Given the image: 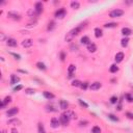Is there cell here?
I'll return each instance as SVG.
<instances>
[{
  "instance_id": "obj_23",
  "label": "cell",
  "mask_w": 133,
  "mask_h": 133,
  "mask_svg": "<svg viewBox=\"0 0 133 133\" xmlns=\"http://www.w3.org/2000/svg\"><path fill=\"white\" fill-rule=\"evenodd\" d=\"M8 124H11V125H21V121L18 120V118H13V120L8 121Z\"/></svg>"
},
{
  "instance_id": "obj_41",
  "label": "cell",
  "mask_w": 133,
  "mask_h": 133,
  "mask_svg": "<svg viewBox=\"0 0 133 133\" xmlns=\"http://www.w3.org/2000/svg\"><path fill=\"white\" fill-rule=\"evenodd\" d=\"M11 54L13 55V56L15 57L16 59H18V60H20V59H21V56H20V55H19V54H16V53H14V52H11Z\"/></svg>"
},
{
  "instance_id": "obj_28",
  "label": "cell",
  "mask_w": 133,
  "mask_h": 133,
  "mask_svg": "<svg viewBox=\"0 0 133 133\" xmlns=\"http://www.w3.org/2000/svg\"><path fill=\"white\" fill-rule=\"evenodd\" d=\"M107 117H108V118H109V120L113 121V122H118V117H115V115H114V114H112V113H109V114H108Z\"/></svg>"
},
{
  "instance_id": "obj_48",
  "label": "cell",
  "mask_w": 133,
  "mask_h": 133,
  "mask_svg": "<svg viewBox=\"0 0 133 133\" xmlns=\"http://www.w3.org/2000/svg\"><path fill=\"white\" fill-rule=\"evenodd\" d=\"M11 133H18V131H17L15 128H14V129H11Z\"/></svg>"
},
{
  "instance_id": "obj_3",
  "label": "cell",
  "mask_w": 133,
  "mask_h": 133,
  "mask_svg": "<svg viewBox=\"0 0 133 133\" xmlns=\"http://www.w3.org/2000/svg\"><path fill=\"white\" fill-rule=\"evenodd\" d=\"M18 112H19V108L18 107H13V108H11V109L8 110L6 115H8V117H14V115H16Z\"/></svg>"
},
{
  "instance_id": "obj_45",
  "label": "cell",
  "mask_w": 133,
  "mask_h": 133,
  "mask_svg": "<svg viewBox=\"0 0 133 133\" xmlns=\"http://www.w3.org/2000/svg\"><path fill=\"white\" fill-rule=\"evenodd\" d=\"M60 59L65 60V53L64 52H60Z\"/></svg>"
},
{
  "instance_id": "obj_36",
  "label": "cell",
  "mask_w": 133,
  "mask_h": 133,
  "mask_svg": "<svg viewBox=\"0 0 133 133\" xmlns=\"http://www.w3.org/2000/svg\"><path fill=\"white\" fill-rule=\"evenodd\" d=\"M78 102H79V104H80V105L82 106V107H84V108H87V107H88V105H87V104H86L85 102H84L83 100H81V99H79V100H78Z\"/></svg>"
},
{
  "instance_id": "obj_4",
  "label": "cell",
  "mask_w": 133,
  "mask_h": 133,
  "mask_svg": "<svg viewBox=\"0 0 133 133\" xmlns=\"http://www.w3.org/2000/svg\"><path fill=\"white\" fill-rule=\"evenodd\" d=\"M20 82V77L17 76L15 74H11V85H15V84L19 83Z\"/></svg>"
},
{
  "instance_id": "obj_43",
  "label": "cell",
  "mask_w": 133,
  "mask_h": 133,
  "mask_svg": "<svg viewBox=\"0 0 133 133\" xmlns=\"http://www.w3.org/2000/svg\"><path fill=\"white\" fill-rule=\"evenodd\" d=\"M0 38H1L2 42L5 40V35H4V33H0Z\"/></svg>"
},
{
  "instance_id": "obj_44",
  "label": "cell",
  "mask_w": 133,
  "mask_h": 133,
  "mask_svg": "<svg viewBox=\"0 0 133 133\" xmlns=\"http://www.w3.org/2000/svg\"><path fill=\"white\" fill-rule=\"evenodd\" d=\"M86 124H87L86 121H81L80 122V126H86Z\"/></svg>"
},
{
  "instance_id": "obj_38",
  "label": "cell",
  "mask_w": 133,
  "mask_h": 133,
  "mask_svg": "<svg viewBox=\"0 0 133 133\" xmlns=\"http://www.w3.org/2000/svg\"><path fill=\"white\" fill-rule=\"evenodd\" d=\"M80 87H81L82 89H83V91H85V89L88 87V82H83V83H81Z\"/></svg>"
},
{
  "instance_id": "obj_40",
  "label": "cell",
  "mask_w": 133,
  "mask_h": 133,
  "mask_svg": "<svg viewBox=\"0 0 133 133\" xmlns=\"http://www.w3.org/2000/svg\"><path fill=\"white\" fill-rule=\"evenodd\" d=\"M126 117H127L128 118H130V120H133V113L132 112H126Z\"/></svg>"
},
{
  "instance_id": "obj_46",
  "label": "cell",
  "mask_w": 133,
  "mask_h": 133,
  "mask_svg": "<svg viewBox=\"0 0 133 133\" xmlns=\"http://www.w3.org/2000/svg\"><path fill=\"white\" fill-rule=\"evenodd\" d=\"M117 109H118V110H122V104H121V102L118 104V106H117Z\"/></svg>"
},
{
  "instance_id": "obj_39",
  "label": "cell",
  "mask_w": 133,
  "mask_h": 133,
  "mask_svg": "<svg viewBox=\"0 0 133 133\" xmlns=\"http://www.w3.org/2000/svg\"><path fill=\"white\" fill-rule=\"evenodd\" d=\"M70 49H71V51H77V50H78V46L76 44H73V45H71Z\"/></svg>"
},
{
  "instance_id": "obj_27",
  "label": "cell",
  "mask_w": 133,
  "mask_h": 133,
  "mask_svg": "<svg viewBox=\"0 0 133 133\" xmlns=\"http://www.w3.org/2000/svg\"><path fill=\"white\" fill-rule=\"evenodd\" d=\"M109 71L111 72V73H117V72L118 71V67L117 66V65H111Z\"/></svg>"
},
{
  "instance_id": "obj_35",
  "label": "cell",
  "mask_w": 133,
  "mask_h": 133,
  "mask_svg": "<svg viewBox=\"0 0 133 133\" xmlns=\"http://www.w3.org/2000/svg\"><path fill=\"white\" fill-rule=\"evenodd\" d=\"M34 89L33 88H26L25 89V93L27 94V95H33V94H34Z\"/></svg>"
},
{
  "instance_id": "obj_24",
  "label": "cell",
  "mask_w": 133,
  "mask_h": 133,
  "mask_svg": "<svg viewBox=\"0 0 133 133\" xmlns=\"http://www.w3.org/2000/svg\"><path fill=\"white\" fill-rule=\"evenodd\" d=\"M71 8H74V9H78L80 8V3L78 1H72L71 2Z\"/></svg>"
},
{
  "instance_id": "obj_12",
  "label": "cell",
  "mask_w": 133,
  "mask_h": 133,
  "mask_svg": "<svg viewBox=\"0 0 133 133\" xmlns=\"http://www.w3.org/2000/svg\"><path fill=\"white\" fill-rule=\"evenodd\" d=\"M8 16L9 17V18L14 19V20H20L21 19V16L19 15V14H17V13H14V11H9V13L8 14Z\"/></svg>"
},
{
  "instance_id": "obj_30",
  "label": "cell",
  "mask_w": 133,
  "mask_h": 133,
  "mask_svg": "<svg viewBox=\"0 0 133 133\" xmlns=\"http://www.w3.org/2000/svg\"><path fill=\"white\" fill-rule=\"evenodd\" d=\"M117 26H118L117 23H106L105 25H104V27H106V28H114V27H117Z\"/></svg>"
},
{
  "instance_id": "obj_7",
  "label": "cell",
  "mask_w": 133,
  "mask_h": 133,
  "mask_svg": "<svg viewBox=\"0 0 133 133\" xmlns=\"http://www.w3.org/2000/svg\"><path fill=\"white\" fill-rule=\"evenodd\" d=\"M34 11L38 15H40L41 13H43V4L42 2H37L35 3V6H34Z\"/></svg>"
},
{
  "instance_id": "obj_11",
  "label": "cell",
  "mask_w": 133,
  "mask_h": 133,
  "mask_svg": "<svg viewBox=\"0 0 133 133\" xmlns=\"http://www.w3.org/2000/svg\"><path fill=\"white\" fill-rule=\"evenodd\" d=\"M101 86H102V84L100 83V82H94V83H91V85H89V88L91 89V91H97V89H99L101 87Z\"/></svg>"
},
{
  "instance_id": "obj_34",
  "label": "cell",
  "mask_w": 133,
  "mask_h": 133,
  "mask_svg": "<svg viewBox=\"0 0 133 133\" xmlns=\"http://www.w3.org/2000/svg\"><path fill=\"white\" fill-rule=\"evenodd\" d=\"M82 82H80L79 80H74L72 82V86H75V87H77V86H80Z\"/></svg>"
},
{
  "instance_id": "obj_2",
  "label": "cell",
  "mask_w": 133,
  "mask_h": 133,
  "mask_svg": "<svg viewBox=\"0 0 133 133\" xmlns=\"http://www.w3.org/2000/svg\"><path fill=\"white\" fill-rule=\"evenodd\" d=\"M59 121H60V124H62L64 126H67L70 122V118H68L65 113H62V114L60 115V118H59Z\"/></svg>"
},
{
  "instance_id": "obj_19",
  "label": "cell",
  "mask_w": 133,
  "mask_h": 133,
  "mask_svg": "<svg viewBox=\"0 0 133 133\" xmlns=\"http://www.w3.org/2000/svg\"><path fill=\"white\" fill-rule=\"evenodd\" d=\"M37 68L38 70H41V71H46L47 70V68H46V66H45V64H43V62H41V61H38V62H37Z\"/></svg>"
},
{
  "instance_id": "obj_29",
  "label": "cell",
  "mask_w": 133,
  "mask_h": 133,
  "mask_svg": "<svg viewBox=\"0 0 133 133\" xmlns=\"http://www.w3.org/2000/svg\"><path fill=\"white\" fill-rule=\"evenodd\" d=\"M54 27H55V22L54 21H50L49 24H48V30L51 31V30L54 29Z\"/></svg>"
},
{
  "instance_id": "obj_21",
  "label": "cell",
  "mask_w": 133,
  "mask_h": 133,
  "mask_svg": "<svg viewBox=\"0 0 133 133\" xmlns=\"http://www.w3.org/2000/svg\"><path fill=\"white\" fill-rule=\"evenodd\" d=\"M103 35V32H102V29H100L99 27L95 28V37L96 38H101Z\"/></svg>"
},
{
  "instance_id": "obj_47",
  "label": "cell",
  "mask_w": 133,
  "mask_h": 133,
  "mask_svg": "<svg viewBox=\"0 0 133 133\" xmlns=\"http://www.w3.org/2000/svg\"><path fill=\"white\" fill-rule=\"evenodd\" d=\"M20 73H24V74H27V71H24V70H19Z\"/></svg>"
},
{
  "instance_id": "obj_8",
  "label": "cell",
  "mask_w": 133,
  "mask_h": 133,
  "mask_svg": "<svg viewBox=\"0 0 133 133\" xmlns=\"http://www.w3.org/2000/svg\"><path fill=\"white\" fill-rule=\"evenodd\" d=\"M59 124H60V121L56 118H51V127L52 128H58L59 127Z\"/></svg>"
},
{
  "instance_id": "obj_33",
  "label": "cell",
  "mask_w": 133,
  "mask_h": 133,
  "mask_svg": "<svg viewBox=\"0 0 133 133\" xmlns=\"http://www.w3.org/2000/svg\"><path fill=\"white\" fill-rule=\"evenodd\" d=\"M91 132L93 133H101V128L98 127V126H95V127H93V129H91Z\"/></svg>"
},
{
  "instance_id": "obj_37",
  "label": "cell",
  "mask_w": 133,
  "mask_h": 133,
  "mask_svg": "<svg viewBox=\"0 0 133 133\" xmlns=\"http://www.w3.org/2000/svg\"><path fill=\"white\" fill-rule=\"evenodd\" d=\"M125 97H126V99H127L128 102H130V103L133 102V97L130 95V94H126V96H125Z\"/></svg>"
},
{
  "instance_id": "obj_14",
  "label": "cell",
  "mask_w": 133,
  "mask_h": 133,
  "mask_svg": "<svg viewBox=\"0 0 133 133\" xmlns=\"http://www.w3.org/2000/svg\"><path fill=\"white\" fill-rule=\"evenodd\" d=\"M115 61L117 62H122L123 59H124V53L123 52H118L115 54Z\"/></svg>"
},
{
  "instance_id": "obj_32",
  "label": "cell",
  "mask_w": 133,
  "mask_h": 133,
  "mask_svg": "<svg viewBox=\"0 0 133 133\" xmlns=\"http://www.w3.org/2000/svg\"><path fill=\"white\" fill-rule=\"evenodd\" d=\"M73 38H74L73 35H72L71 33L69 32V33H67V35H66V38H65V40H66V42H71V41L73 40Z\"/></svg>"
},
{
  "instance_id": "obj_22",
  "label": "cell",
  "mask_w": 133,
  "mask_h": 133,
  "mask_svg": "<svg viewBox=\"0 0 133 133\" xmlns=\"http://www.w3.org/2000/svg\"><path fill=\"white\" fill-rule=\"evenodd\" d=\"M75 71H76V67L74 65H70L69 68H68V73H69V75H73Z\"/></svg>"
},
{
  "instance_id": "obj_18",
  "label": "cell",
  "mask_w": 133,
  "mask_h": 133,
  "mask_svg": "<svg viewBox=\"0 0 133 133\" xmlns=\"http://www.w3.org/2000/svg\"><path fill=\"white\" fill-rule=\"evenodd\" d=\"M80 42H81V44H83V45H88V44H91V40H89V38L88 37H82L81 38V40H80Z\"/></svg>"
},
{
  "instance_id": "obj_10",
  "label": "cell",
  "mask_w": 133,
  "mask_h": 133,
  "mask_svg": "<svg viewBox=\"0 0 133 133\" xmlns=\"http://www.w3.org/2000/svg\"><path fill=\"white\" fill-rule=\"evenodd\" d=\"M33 45V42H32V40H24L23 42H22V46L24 48H30L31 46Z\"/></svg>"
},
{
  "instance_id": "obj_5",
  "label": "cell",
  "mask_w": 133,
  "mask_h": 133,
  "mask_svg": "<svg viewBox=\"0 0 133 133\" xmlns=\"http://www.w3.org/2000/svg\"><path fill=\"white\" fill-rule=\"evenodd\" d=\"M65 16H66V9L65 8H60L58 11H56V13H55V17H56V18L62 19Z\"/></svg>"
},
{
  "instance_id": "obj_9",
  "label": "cell",
  "mask_w": 133,
  "mask_h": 133,
  "mask_svg": "<svg viewBox=\"0 0 133 133\" xmlns=\"http://www.w3.org/2000/svg\"><path fill=\"white\" fill-rule=\"evenodd\" d=\"M6 45H8V47H17L18 43H17V41L15 40V38H8V41H6Z\"/></svg>"
},
{
  "instance_id": "obj_1",
  "label": "cell",
  "mask_w": 133,
  "mask_h": 133,
  "mask_svg": "<svg viewBox=\"0 0 133 133\" xmlns=\"http://www.w3.org/2000/svg\"><path fill=\"white\" fill-rule=\"evenodd\" d=\"M124 15V11L123 9H120V8H117V9H113L109 13V17L110 18H120Z\"/></svg>"
},
{
  "instance_id": "obj_31",
  "label": "cell",
  "mask_w": 133,
  "mask_h": 133,
  "mask_svg": "<svg viewBox=\"0 0 133 133\" xmlns=\"http://www.w3.org/2000/svg\"><path fill=\"white\" fill-rule=\"evenodd\" d=\"M118 99L117 96H112L110 98V103L111 104H118Z\"/></svg>"
},
{
  "instance_id": "obj_15",
  "label": "cell",
  "mask_w": 133,
  "mask_h": 133,
  "mask_svg": "<svg viewBox=\"0 0 133 133\" xmlns=\"http://www.w3.org/2000/svg\"><path fill=\"white\" fill-rule=\"evenodd\" d=\"M43 96H44L46 99H48V100H52V99H54V97H55L52 93H50V91H46L43 93Z\"/></svg>"
},
{
  "instance_id": "obj_13",
  "label": "cell",
  "mask_w": 133,
  "mask_h": 133,
  "mask_svg": "<svg viewBox=\"0 0 133 133\" xmlns=\"http://www.w3.org/2000/svg\"><path fill=\"white\" fill-rule=\"evenodd\" d=\"M59 106L62 110H67L68 107H69V103H68L66 100H60L59 101Z\"/></svg>"
},
{
  "instance_id": "obj_6",
  "label": "cell",
  "mask_w": 133,
  "mask_h": 133,
  "mask_svg": "<svg viewBox=\"0 0 133 133\" xmlns=\"http://www.w3.org/2000/svg\"><path fill=\"white\" fill-rule=\"evenodd\" d=\"M11 102V96L5 97V99H4V100L2 101V103H1V108L2 109H4V108L6 107V105H8Z\"/></svg>"
},
{
  "instance_id": "obj_49",
  "label": "cell",
  "mask_w": 133,
  "mask_h": 133,
  "mask_svg": "<svg viewBox=\"0 0 133 133\" xmlns=\"http://www.w3.org/2000/svg\"><path fill=\"white\" fill-rule=\"evenodd\" d=\"M1 133H6V131H5V130H2V132Z\"/></svg>"
},
{
  "instance_id": "obj_42",
  "label": "cell",
  "mask_w": 133,
  "mask_h": 133,
  "mask_svg": "<svg viewBox=\"0 0 133 133\" xmlns=\"http://www.w3.org/2000/svg\"><path fill=\"white\" fill-rule=\"evenodd\" d=\"M23 88V86L22 85H17L15 88H14V91H21V89Z\"/></svg>"
},
{
  "instance_id": "obj_16",
  "label": "cell",
  "mask_w": 133,
  "mask_h": 133,
  "mask_svg": "<svg viewBox=\"0 0 133 133\" xmlns=\"http://www.w3.org/2000/svg\"><path fill=\"white\" fill-rule=\"evenodd\" d=\"M122 33L125 35V37H128V35L132 34V30L128 27H124V28H122Z\"/></svg>"
},
{
  "instance_id": "obj_25",
  "label": "cell",
  "mask_w": 133,
  "mask_h": 133,
  "mask_svg": "<svg viewBox=\"0 0 133 133\" xmlns=\"http://www.w3.org/2000/svg\"><path fill=\"white\" fill-rule=\"evenodd\" d=\"M38 133H46L44 125H43L42 123H38Z\"/></svg>"
},
{
  "instance_id": "obj_26",
  "label": "cell",
  "mask_w": 133,
  "mask_h": 133,
  "mask_svg": "<svg viewBox=\"0 0 133 133\" xmlns=\"http://www.w3.org/2000/svg\"><path fill=\"white\" fill-rule=\"evenodd\" d=\"M121 44H122L123 47H127L128 44H129V38H128L127 37H125L122 41H121Z\"/></svg>"
},
{
  "instance_id": "obj_20",
  "label": "cell",
  "mask_w": 133,
  "mask_h": 133,
  "mask_svg": "<svg viewBox=\"0 0 133 133\" xmlns=\"http://www.w3.org/2000/svg\"><path fill=\"white\" fill-rule=\"evenodd\" d=\"M87 50L89 52H95L97 50V46L94 44V43H91V44L87 45Z\"/></svg>"
},
{
  "instance_id": "obj_17",
  "label": "cell",
  "mask_w": 133,
  "mask_h": 133,
  "mask_svg": "<svg viewBox=\"0 0 133 133\" xmlns=\"http://www.w3.org/2000/svg\"><path fill=\"white\" fill-rule=\"evenodd\" d=\"M65 114H66L70 120H74V118H76V114L71 110H67V112H65Z\"/></svg>"
}]
</instances>
